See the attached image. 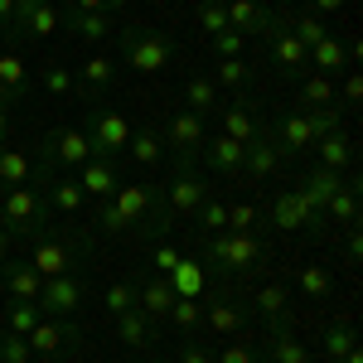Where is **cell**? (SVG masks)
<instances>
[{"label":"cell","instance_id":"cell-8","mask_svg":"<svg viewBox=\"0 0 363 363\" xmlns=\"http://www.w3.org/2000/svg\"><path fill=\"white\" fill-rule=\"evenodd\" d=\"M267 228H277V233H310V238H325V208L320 203H310V199H301L296 189H281L277 199H272V208H267V218H262Z\"/></svg>","mask_w":363,"mask_h":363},{"label":"cell","instance_id":"cell-23","mask_svg":"<svg viewBox=\"0 0 363 363\" xmlns=\"http://www.w3.org/2000/svg\"><path fill=\"white\" fill-rule=\"evenodd\" d=\"M267 39H272V63H277L281 73H286V78H306V73H310V49L291 34V25L281 20V29H277V34H267Z\"/></svg>","mask_w":363,"mask_h":363},{"label":"cell","instance_id":"cell-51","mask_svg":"<svg viewBox=\"0 0 363 363\" xmlns=\"http://www.w3.org/2000/svg\"><path fill=\"white\" fill-rule=\"evenodd\" d=\"M0 363H34L29 339H25V335H10V330H0Z\"/></svg>","mask_w":363,"mask_h":363},{"label":"cell","instance_id":"cell-53","mask_svg":"<svg viewBox=\"0 0 363 363\" xmlns=\"http://www.w3.org/2000/svg\"><path fill=\"white\" fill-rule=\"evenodd\" d=\"M335 97H339V112H354V107L363 102V78L359 73H344V87H339Z\"/></svg>","mask_w":363,"mask_h":363},{"label":"cell","instance_id":"cell-48","mask_svg":"<svg viewBox=\"0 0 363 363\" xmlns=\"http://www.w3.org/2000/svg\"><path fill=\"white\" fill-rule=\"evenodd\" d=\"M39 83H44L49 97H68V92H78V73H68L63 63H54V68H44V73H39Z\"/></svg>","mask_w":363,"mask_h":363},{"label":"cell","instance_id":"cell-47","mask_svg":"<svg viewBox=\"0 0 363 363\" xmlns=\"http://www.w3.org/2000/svg\"><path fill=\"white\" fill-rule=\"evenodd\" d=\"M194 15H199V25L208 29V39H213V34H223V29H228V0H199Z\"/></svg>","mask_w":363,"mask_h":363},{"label":"cell","instance_id":"cell-27","mask_svg":"<svg viewBox=\"0 0 363 363\" xmlns=\"http://www.w3.org/2000/svg\"><path fill=\"white\" fill-rule=\"evenodd\" d=\"M116 339L126 344V349H155V339H160V325L145 315V310H121L116 315Z\"/></svg>","mask_w":363,"mask_h":363},{"label":"cell","instance_id":"cell-37","mask_svg":"<svg viewBox=\"0 0 363 363\" xmlns=\"http://www.w3.org/2000/svg\"><path fill=\"white\" fill-rule=\"evenodd\" d=\"M349 68V49L339 44L335 34L330 39H320L315 49H310V73H325V78H335V73H344Z\"/></svg>","mask_w":363,"mask_h":363},{"label":"cell","instance_id":"cell-40","mask_svg":"<svg viewBox=\"0 0 363 363\" xmlns=\"http://www.w3.org/2000/svg\"><path fill=\"white\" fill-rule=\"evenodd\" d=\"M165 325H174V330H179L184 339H189V335H199V330H203V301H184V296H179V301L169 306Z\"/></svg>","mask_w":363,"mask_h":363},{"label":"cell","instance_id":"cell-31","mask_svg":"<svg viewBox=\"0 0 363 363\" xmlns=\"http://www.w3.org/2000/svg\"><path fill=\"white\" fill-rule=\"evenodd\" d=\"M44 199H49V208L63 213V218H78L87 208V194L78 189V179H68V174H54V179L44 184Z\"/></svg>","mask_w":363,"mask_h":363},{"label":"cell","instance_id":"cell-54","mask_svg":"<svg viewBox=\"0 0 363 363\" xmlns=\"http://www.w3.org/2000/svg\"><path fill=\"white\" fill-rule=\"evenodd\" d=\"M242 49H247V39H242L238 29H223V34H213V54H218V58H242Z\"/></svg>","mask_w":363,"mask_h":363},{"label":"cell","instance_id":"cell-24","mask_svg":"<svg viewBox=\"0 0 363 363\" xmlns=\"http://www.w3.org/2000/svg\"><path fill=\"white\" fill-rule=\"evenodd\" d=\"M0 291H5L10 301H39L44 277L29 267L25 257H10V262H0Z\"/></svg>","mask_w":363,"mask_h":363},{"label":"cell","instance_id":"cell-41","mask_svg":"<svg viewBox=\"0 0 363 363\" xmlns=\"http://www.w3.org/2000/svg\"><path fill=\"white\" fill-rule=\"evenodd\" d=\"M218 87H233V92H252V83H257V73H252L242 58H218V78H213Z\"/></svg>","mask_w":363,"mask_h":363},{"label":"cell","instance_id":"cell-34","mask_svg":"<svg viewBox=\"0 0 363 363\" xmlns=\"http://www.w3.org/2000/svg\"><path fill=\"white\" fill-rule=\"evenodd\" d=\"M325 223H335V228H354L359 223V174H344L339 194L325 203Z\"/></svg>","mask_w":363,"mask_h":363},{"label":"cell","instance_id":"cell-18","mask_svg":"<svg viewBox=\"0 0 363 363\" xmlns=\"http://www.w3.org/2000/svg\"><path fill=\"white\" fill-rule=\"evenodd\" d=\"M228 29H238L242 39H267L281 29V15L262 0H228Z\"/></svg>","mask_w":363,"mask_h":363},{"label":"cell","instance_id":"cell-49","mask_svg":"<svg viewBox=\"0 0 363 363\" xmlns=\"http://www.w3.org/2000/svg\"><path fill=\"white\" fill-rule=\"evenodd\" d=\"M102 306L112 310V315H121V310H136V277H131V281H112V286L102 291Z\"/></svg>","mask_w":363,"mask_h":363},{"label":"cell","instance_id":"cell-38","mask_svg":"<svg viewBox=\"0 0 363 363\" xmlns=\"http://www.w3.org/2000/svg\"><path fill=\"white\" fill-rule=\"evenodd\" d=\"M247 306H252V315H262L267 325H272V320H286V315H291V286H262Z\"/></svg>","mask_w":363,"mask_h":363},{"label":"cell","instance_id":"cell-45","mask_svg":"<svg viewBox=\"0 0 363 363\" xmlns=\"http://www.w3.org/2000/svg\"><path fill=\"white\" fill-rule=\"evenodd\" d=\"M194 223H199V233H223V228H228V203L218 194L203 199V203H199V213H194Z\"/></svg>","mask_w":363,"mask_h":363},{"label":"cell","instance_id":"cell-46","mask_svg":"<svg viewBox=\"0 0 363 363\" xmlns=\"http://www.w3.org/2000/svg\"><path fill=\"white\" fill-rule=\"evenodd\" d=\"M262 208L257 203H228V233H262Z\"/></svg>","mask_w":363,"mask_h":363},{"label":"cell","instance_id":"cell-19","mask_svg":"<svg viewBox=\"0 0 363 363\" xmlns=\"http://www.w3.org/2000/svg\"><path fill=\"white\" fill-rule=\"evenodd\" d=\"M199 169L203 174H218V179H242V140L233 136H208L199 145Z\"/></svg>","mask_w":363,"mask_h":363},{"label":"cell","instance_id":"cell-39","mask_svg":"<svg viewBox=\"0 0 363 363\" xmlns=\"http://www.w3.org/2000/svg\"><path fill=\"white\" fill-rule=\"evenodd\" d=\"M296 291H301L306 301H330V296H335V277H330L325 267H315V262H310V267L296 272Z\"/></svg>","mask_w":363,"mask_h":363},{"label":"cell","instance_id":"cell-50","mask_svg":"<svg viewBox=\"0 0 363 363\" xmlns=\"http://www.w3.org/2000/svg\"><path fill=\"white\" fill-rule=\"evenodd\" d=\"M213 363H262V349H257V339H233L228 349H218L213 354Z\"/></svg>","mask_w":363,"mask_h":363},{"label":"cell","instance_id":"cell-58","mask_svg":"<svg viewBox=\"0 0 363 363\" xmlns=\"http://www.w3.org/2000/svg\"><path fill=\"white\" fill-rule=\"evenodd\" d=\"M306 5H310V15H320V20L335 15V10H344V0H306Z\"/></svg>","mask_w":363,"mask_h":363},{"label":"cell","instance_id":"cell-30","mask_svg":"<svg viewBox=\"0 0 363 363\" xmlns=\"http://www.w3.org/2000/svg\"><path fill=\"white\" fill-rule=\"evenodd\" d=\"M169 291L174 296H184V301H199L203 291H208V272H203V262L199 257H179L174 262V272H169Z\"/></svg>","mask_w":363,"mask_h":363},{"label":"cell","instance_id":"cell-57","mask_svg":"<svg viewBox=\"0 0 363 363\" xmlns=\"http://www.w3.org/2000/svg\"><path fill=\"white\" fill-rule=\"evenodd\" d=\"M68 5H73V10H102V15H107V10H121L126 0H68Z\"/></svg>","mask_w":363,"mask_h":363},{"label":"cell","instance_id":"cell-20","mask_svg":"<svg viewBox=\"0 0 363 363\" xmlns=\"http://www.w3.org/2000/svg\"><path fill=\"white\" fill-rule=\"evenodd\" d=\"M262 121H267V116L257 112L252 92H238L228 107H218V131H223V136H233V140H242V145L262 131Z\"/></svg>","mask_w":363,"mask_h":363},{"label":"cell","instance_id":"cell-55","mask_svg":"<svg viewBox=\"0 0 363 363\" xmlns=\"http://www.w3.org/2000/svg\"><path fill=\"white\" fill-rule=\"evenodd\" d=\"M179 363H213V349H208V344H203V339H184V344H179Z\"/></svg>","mask_w":363,"mask_h":363},{"label":"cell","instance_id":"cell-44","mask_svg":"<svg viewBox=\"0 0 363 363\" xmlns=\"http://www.w3.org/2000/svg\"><path fill=\"white\" fill-rule=\"evenodd\" d=\"M286 25H291V34H296L306 49H315L320 39H330V25H325L320 15H310V10H306V15H296V20H286Z\"/></svg>","mask_w":363,"mask_h":363},{"label":"cell","instance_id":"cell-5","mask_svg":"<svg viewBox=\"0 0 363 363\" xmlns=\"http://www.w3.org/2000/svg\"><path fill=\"white\" fill-rule=\"evenodd\" d=\"M116 44H121V58H126L136 73H165L169 63L179 58V44L169 39L165 29H150V25L116 29Z\"/></svg>","mask_w":363,"mask_h":363},{"label":"cell","instance_id":"cell-42","mask_svg":"<svg viewBox=\"0 0 363 363\" xmlns=\"http://www.w3.org/2000/svg\"><path fill=\"white\" fill-rule=\"evenodd\" d=\"M39 320H44V310L34 306V301H10V306H5V330H10V335H29Z\"/></svg>","mask_w":363,"mask_h":363},{"label":"cell","instance_id":"cell-52","mask_svg":"<svg viewBox=\"0 0 363 363\" xmlns=\"http://www.w3.org/2000/svg\"><path fill=\"white\" fill-rule=\"evenodd\" d=\"M174 262H179V247H169L165 238H160V242H150V272H155V277H169V272H174Z\"/></svg>","mask_w":363,"mask_h":363},{"label":"cell","instance_id":"cell-62","mask_svg":"<svg viewBox=\"0 0 363 363\" xmlns=\"http://www.w3.org/2000/svg\"><path fill=\"white\" fill-rule=\"evenodd\" d=\"M335 363H363V354H359V349H349V354H344V359H335Z\"/></svg>","mask_w":363,"mask_h":363},{"label":"cell","instance_id":"cell-1","mask_svg":"<svg viewBox=\"0 0 363 363\" xmlns=\"http://www.w3.org/2000/svg\"><path fill=\"white\" fill-rule=\"evenodd\" d=\"M92 223L102 228L107 238L131 233L136 242L150 247V242H160L179 218L165 208V194H160V184H155V179H140V184H126V179H121V184H116V194L97 203V218H92Z\"/></svg>","mask_w":363,"mask_h":363},{"label":"cell","instance_id":"cell-6","mask_svg":"<svg viewBox=\"0 0 363 363\" xmlns=\"http://www.w3.org/2000/svg\"><path fill=\"white\" fill-rule=\"evenodd\" d=\"M160 194H165V208L174 213V218H194L199 203L213 199V184H208V174L199 169V160L169 155V179L160 184Z\"/></svg>","mask_w":363,"mask_h":363},{"label":"cell","instance_id":"cell-4","mask_svg":"<svg viewBox=\"0 0 363 363\" xmlns=\"http://www.w3.org/2000/svg\"><path fill=\"white\" fill-rule=\"evenodd\" d=\"M25 262L39 272V277L49 281V277H68V272H83V262H87V242L83 238H73V233H58L54 223L44 228L39 238H29L25 242Z\"/></svg>","mask_w":363,"mask_h":363},{"label":"cell","instance_id":"cell-7","mask_svg":"<svg viewBox=\"0 0 363 363\" xmlns=\"http://www.w3.org/2000/svg\"><path fill=\"white\" fill-rule=\"evenodd\" d=\"M203 301V330H213L218 339H238V335H247V325H252V306L228 286V281H208V291L199 296Z\"/></svg>","mask_w":363,"mask_h":363},{"label":"cell","instance_id":"cell-16","mask_svg":"<svg viewBox=\"0 0 363 363\" xmlns=\"http://www.w3.org/2000/svg\"><path fill=\"white\" fill-rule=\"evenodd\" d=\"M165 155H179V160H199V145L208 140V126H203V116L194 112H174L165 121Z\"/></svg>","mask_w":363,"mask_h":363},{"label":"cell","instance_id":"cell-29","mask_svg":"<svg viewBox=\"0 0 363 363\" xmlns=\"http://www.w3.org/2000/svg\"><path fill=\"white\" fill-rule=\"evenodd\" d=\"M315 155H320V165L335 169V174H354V160H359V150H354L349 131H330V136H320V140H315Z\"/></svg>","mask_w":363,"mask_h":363},{"label":"cell","instance_id":"cell-14","mask_svg":"<svg viewBox=\"0 0 363 363\" xmlns=\"http://www.w3.org/2000/svg\"><path fill=\"white\" fill-rule=\"evenodd\" d=\"M83 301H87L83 272H68V277H49V281H44V291H39V301H34V306L44 310V315L68 320V315H78V306H83Z\"/></svg>","mask_w":363,"mask_h":363},{"label":"cell","instance_id":"cell-26","mask_svg":"<svg viewBox=\"0 0 363 363\" xmlns=\"http://www.w3.org/2000/svg\"><path fill=\"white\" fill-rule=\"evenodd\" d=\"M174 301H179V296L169 291L165 277H155V272H150V277H136V306L145 310L155 325H165V315H169V306H174Z\"/></svg>","mask_w":363,"mask_h":363},{"label":"cell","instance_id":"cell-12","mask_svg":"<svg viewBox=\"0 0 363 363\" xmlns=\"http://www.w3.org/2000/svg\"><path fill=\"white\" fill-rule=\"evenodd\" d=\"M262 363H315L310 359V344L296 335V325H291V315L286 320H272L267 330H262Z\"/></svg>","mask_w":363,"mask_h":363},{"label":"cell","instance_id":"cell-56","mask_svg":"<svg viewBox=\"0 0 363 363\" xmlns=\"http://www.w3.org/2000/svg\"><path fill=\"white\" fill-rule=\"evenodd\" d=\"M344 257H349V262H359V257H363V233H359V223L344 228Z\"/></svg>","mask_w":363,"mask_h":363},{"label":"cell","instance_id":"cell-15","mask_svg":"<svg viewBox=\"0 0 363 363\" xmlns=\"http://www.w3.org/2000/svg\"><path fill=\"white\" fill-rule=\"evenodd\" d=\"M58 29V5L54 0H15V15H10V39H49Z\"/></svg>","mask_w":363,"mask_h":363},{"label":"cell","instance_id":"cell-33","mask_svg":"<svg viewBox=\"0 0 363 363\" xmlns=\"http://www.w3.org/2000/svg\"><path fill=\"white\" fill-rule=\"evenodd\" d=\"M112 83H116V63L107 54H92L83 68H78V92H83L87 102H97Z\"/></svg>","mask_w":363,"mask_h":363},{"label":"cell","instance_id":"cell-25","mask_svg":"<svg viewBox=\"0 0 363 363\" xmlns=\"http://www.w3.org/2000/svg\"><path fill=\"white\" fill-rule=\"evenodd\" d=\"M58 25L73 29L83 44H102V39L112 34V15H102V10H73V5H63V10H58Z\"/></svg>","mask_w":363,"mask_h":363},{"label":"cell","instance_id":"cell-60","mask_svg":"<svg viewBox=\"0 0 363 363\" xmlns=\"http://www.w3.org/2000/svg\"><path fill=\"white\" fill-rule=\"evenodd\" d=\"M10 15H15V0H0V29H10Z\"/></svg>","mask_w":363,"mask_h":363},{"label":"cell","instance_id":"cell-2","mask_svg":"<svg viewBox=\"0 0 363 363\" xmlns=\"http://www.w3.org/2000/svg\"><path fill=\"white\" fill-rule=\"evenodd\" d=\"M267 257H272L267 233H228L223 228V233H203V242H199V262H203L208 281L257 272V267H267Z\"/></svg>","mask_w":363,"mask_h":363},{"label":"cell","instance_id":"cell-3","mask_svg":"<svg viewBox=\"0 0 363 363\" xmlns=\"http://www.w3.org/2000/svg\"><path fill=\"white\" fill-rule=\"evenodd\" d=\"M54 223V208L44 199V184H15V189H0V228H10L25 247L29 238H39L44 228Z\"/></svg>","mask_w":363,"mask_h":363},{"label":"cell","instance_id":"cell-11","mask_svg":"<svg viewBox=\"0 0 363 363\" xmlns=\"http://www.w3.org/2000/svg\"><path fill=\"white\" fill-rule=\"evenodd\" d=\"M25 339H29V349H34V359H58V354H68V349H78V344H83V330L73 325V315H68V320L44 315Z\"/></svg>","mask_w":363,"mask_h":363},{"label":"cell","instance_id":"cell-61","mask_svg":"<svg viewBox=\"0 0 363 363\" xmlns=\"http://www.w3.org/2000/svg\"><path fill=\"white\" fill-rule=\"evenodd\" d=\"M5 136H10V107H0V145H5Z\"/></svg>","mask_w":363,"mask_h":363},{"label":"cell","instance_id":"cell-21","mask_svg":"<svg viewBox=\"0 0 363 363\" xmlns=\"http://www.w3.org/2000/svg\"><path fill=\"white\" fill-rule=\"evenodd\" d=\"M73 179H78V189H83L87 199H112L116 184H121V160H107V155H92L87 165L73 169Z\"/></svg>","mask_w":363,"mask_h":363},{"label":"cell","instance_id":"cell-22","mask_svg":"<svg viewBox=\"0 0 363 363\" xmlns=\"http://www.w3.org/2000/svg\"><path fill=\"white\" fill-rule=\"evenodd\" d=\"M54 174L39 169L34 155L15 150V145H0V189H15V184H49Z\"/></svg>","mask_w":363,"mask_h":363},{"label":"cell","instance_id":"cell-35","mask_svg":"<svg viewBox=\"0 0 363 363\" xmlns=\"http://www.w3.org/2000/svg\"><path fill=\"white\" fill-rule=\"evenodd\" d=\"M126 155L136 160L140 169H155L165 160V136L155 126H131V140H126Z\"/></svg>","mask_w":363,"mask_h":363},{"label":"cell","instance_id":"cell-32","mask_svg":"<svg viewBox=\"0 0 363 363\" xmlns=\"http://www.w3.org/2000/svg\"><path fill=\"white\" fill-rule=\"evenodd\" d=\"M218 107H223V97H218V83L208 78V73H194L189 83H184V112H194V116H218Z\"/></svg>","mask_w":363,"mask_h":363},{"label":"cell","instance_id":"cell-59","mask_svg":"<svg viewBox=\"0 0 363 363\" xmlns=\"http://www.w3.org/2000/svg\"><path fill=\"white\" fill-rule=\"evenodd\" d=\"M15 247H20V238H15L10 228H0V262H10V257H15Z\"/></svg>","mask_w":363,"mask_h":363},{"label":"cell","instance_id":"cell-17","mask_svg":"<svg viewBox=\"0 0 363 363\" xmlns=\"http://www.w3.org/2000/svg\"><path fill=\"white\" fill-rule=\"evenodd\" d=\"M267 131H272V140H277V150L286 155V160H296L301 150H315V126H310L306 112H281L267 121Z\"/></svg>","mask_w":363,"mask_h":363},{"label":"cell","instance_id":"cell-28","mask_svg":"<svg viewBox=\"0 0 363 363\" xmlns=\"http://www.w3.org/2000/svg\"><path fill=\"white\" fill-rule=\"evenodd\" d=\"M339 184H344V174H335V169H325V165H310V169L296 174V184H291V189H296L301 199H310V203H320V208H325V203L339 194Z\"/></svg>","mask_w":363,"mask_h":363},{"label":"cell","instance_id":"cell-36","mask_svg":"<svg viewBox=\"0 0 363 363\" xmlns=\"http://www.w3.org/2000/svg\"><path fill=\"white\" fill-rule=\"evenodd\" d=\"M315 107H339L335 78H325V73H306L301 92H296V112H315Z\"/></svg>","mask_w":363,"mask_h":363},{"label":"cell","instance_id":"cell-9","mask_svg":"<svg viewBox=\"0 0 363 363\" xmlns=\"http://www.w3.org/2000/svg\"><path fill=\"white\" fill-rule=\"evenodd\" d=\"M83 136L92 145V155H107V160H121L126 155V140H131V121L116 112V107H102V102H87V121Z\"/></svg>","mask_w":363,"mask_h":363},{"label":"cell","instance_id":"cell-13","mask_svg":"<svg viewBox=\"0 0 363 363\" xmlns=\"http://www.w3.org/2000/svg\"><path fill=\"white\" fill-rule=\"evenodd\" d=\"M281 169H286V155L277 150V140L267 131V121H262V131L242 145V184H262V179H277Z\"/></svg>","mask_w":363,"mask_h":363},{"label":"cell","instance_id":"cell-10","mask_svg":"<svg viewBox=\"0 0 363 363\" xmlns=\"http://www.w3.org/2000/svg\"><path fill=\"white\" fill-rule=\"evenodd\" d=\"M39 169H49V174H58V169H78L92 160V145H87L83 131H73V126H63V131H49V136L39 140Z\"/></svg>","mask_w":363,"mask_h":363},{"label":"cell","instance_id":"cell-43","mask_svg":"<svg viewBox=\"0 0 363 363\" xmlns=\"http://www.w3.org/2000/svg\"><path fill=\"white\" fill-rule=\"evenodd\" d=\"M349 349H359V339H354V325H349V320L330 325V330H325V359L335 363V359H344Z\"/></svg>","mask_w":363,"mask_h":363}]
</instances>
